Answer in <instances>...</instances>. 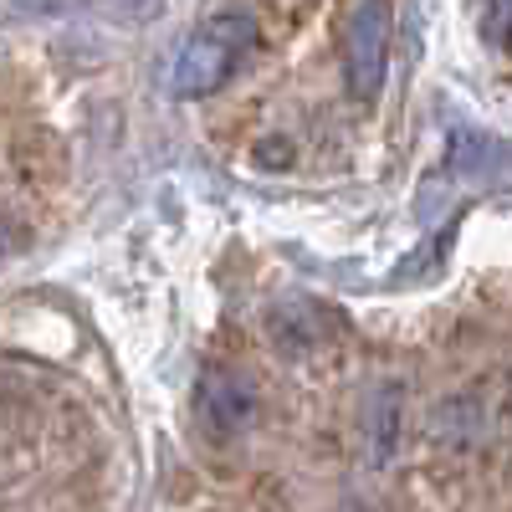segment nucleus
Segmentation results:
<instances>
[{
    "mask_svg": "<svg viewBox=\"0 0 512 512\" xmlns=\"http://www.w3.org/2000/svg\"><path fill=\"white\" fill-rule=\"evenodd\" d=\"M390 0H359L349 11V31H344V82L349 98L369 103L384 88V72H390Z\"/></svg>",
    "mask_w": 512,
    "mask_h": 512,
    "instance_id": "nucleus-2",
    "label": "nucleus"
},
{
    "mask_svg": "<svg viewBox=\"0 0 512 512\" xmlns=\"http://www.w3.org/2000/svg\"><path fill=\"white\" fill-rule=\"evenodd\" d=\"M507 21H512V0H487V16H482V31L487 41L502 52L507 47Z\"/></svg>",
    "mask_w": 512,
    "mask_h": 512,
    "instance_id": "nucleus-6",
    "label": "nucleus"
},
{
    "mask_svg": "<svg viewBox=\"0 0 512 512\" xmlns=\"http://www.w3.org/2000/svg\"><path fill=\"white\" fill-rule=\"evenodd\" d=\"M195 415L210 441H236L256 425V390L236 369H205L195 384Z\"/></svg>",
    "mask_w": 512,
    "mask_h": 512,
    "instance_id": "nucleus-3",
    "label": "nucleus"
},
{
    "mask_svg": "<svg viewBox=\"0 0 512 512\" xmlns=\"http://www.w3.org/2000/svg\"><path fill=\"white\" fill-rule=\"evenodd\" d=\"M16 11L26 16H62V11H77V6H93V0H11Z\"/></svg>",
    "mask_w": 512,
    "mask_h": 512,
    "instance_id": "nucleus-7",
    "label": "nucleus"
},
{
    "mask_svg": "<svg viewBox=\"0 0 512 512\" xmlns=\"http://www.w3.org/2000/svg\"><path fill=\"white\" fill-rule=\"evenodd\" d=\"M6 256H11V226H0V267H6Z\"/></svg>",
    "mask_w": 512,
    "mask_h": 512,
    "instance_id": "nucleus-8",
    "label": "nucleus"
},
{
    "mask_svg": "<svg viewBox=\"0 0 512 512\" xmlns=\"http://www.w3.org/2000/svg\"><path fill=\"white\" fill-rule=\"evenodd\" d=\"M369 436H374V456H379V461L400 446V384H384V390L374 395Z\"/></svg>",
    "mask_w": 512,
    "mask_h": 512,
    "instance_id": "nucleus-5",
    "label": "nucleus"
},
{
    "mask_svg": "<svg viewBox=\"0 0 512 512\" xmlns=\"http://www.w3.org/2000/svg\"><path fill=\"white\" fill-rule=\"evenodd\" d=\"M338 512H369L364 502H344V507H338Z\"/></svg>",
    "mask_w": 512,
    "mask_h": 512,
    "instance_id": "nucleus-9",
    "label": "nucleus"
},
{
    "mask_svg": "<svg viewBox=\"0 0 512 512\" xmlns=\"http://www.w3.org/2000/svg\"><path fill=\"white\" fill-rule=\"evenodd\" d=\"M256 47V16L251 11H216L175 57V93L180 98H210L226 88L241 57Z\"/></svg>",
    "mask_w": 512,
    "mask_h": 512,
    "instance_id": "nucleus-1",
    "label": "nucleus"
},
{
    "mask_svg": "<svg viewBox=\"0 0 512 512\" xmlns=\"http://www.w3.org/2000/svg\"><path fill=\"white\" fill-rule=\"evenodd\" d=\"M333 318L318 308V303H308V297H287V303H277L272 313H267V333L277 338V349L282 354H313L318 344H323V328H328Z\"/></svg>",
    "mask_w": 512,
    "mask_h": 512,
    "instance_id": "nucleus-4",
    "label": "nucleus"
}]
</instances>
